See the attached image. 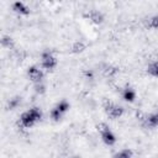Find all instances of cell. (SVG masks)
<instances>
[{"instance_id":"cell-1","label":"cell","mask_w":158,"mask_h":158,"mask_svg":"<svg viewBox=\"0 0 158 158\" xmlns=\"http://www.w3.org/2000/svg\"><path fill=\"white\" fill-rule=\"evenodd\" d=\"M41 118H42L41 110L38 107H31L21 114V116L19 118V125L22 128H31L38 121H41Z\"/></svg>"},{"instance_id":"cell-2","label":"cell","mask_w":158,"mask_h":158,"mask_svg":"<svg viewBox=\"0 0 158 158\" xmlns=\"http://www.w3.org/2000/svg\"><path fill=\"white\" fill-rule=\"evenodd\" d=\"M98 131H99V133L101 135V139L104 141L105 144H107V146H114V144L116 143V136L114 135V132L110 130V127H109L106 123H104V122L99 123V125H98Z\"/></svg>"},{"instance_id":"cell-3","label":"cell","mask_w":158,"mask_h":158,"mask_svg":"<svg viewBox=\"0 0 158 158\" xmlns=\"http://www.w3.org/2000/svg\"><path fill=\"white\" fill-rule=\"evenodd\" d=\"M68 110H69V102H68L67 100H60V101L57 102V104L53 106V109L51 110V112H49L51 118H52L53 121H59V120L63 117V115H64Z\"/></svg>"},{"instance_id":"cell-4","label":"cell","mask_w":158,"mask_h":158,"mask_svg":"<svg viewBox=\"0 0 158 158\" xmlns=\"http://www.w3.org/2000/svg\"><path fill=\"white\" fill-rule=\"evenodd\" d=\"M41 65L43 69L46 70H52L56 68L57 65V58L53 56L52 52L49 51H44L42 54H41Z\"/></svg>"},{"instance_id":"cell-5","label":"cell","mask_w":158,"mask_h":158,"mask_svg":"<svg viewBox=\"0 0 158 158\" xmlns=\"http://www.w3.org/2000/svg\"><path fill=\"white\" fill-rule=\"evenodd\" d=\"M104 109H105L107 116L111 117V118H118L123 114V109L120 105H117L112 101H106L105 105H104Z\"/></svg>"},{"instance_id":"cell-6","label":"cell","mask_w":158,"mask_h":158,"mask_svg":"<svg viewBox=\"0 0 158 158\" xmlns=\"http://www.w3.org/2000/svg\"><path fill=\"white\" fill-rule=\"evenodd\" d=\"M27 75H28L30 80L33 81V83H36V84H40L42 81V79H43V72H42V69H40L38 67H35V65L28 68Z\"/></svg>"},{"instance_id":"cell-7","label":"cell","mask_w":158,"mask_h":158,"mask_svg":"<svg viewBox=\"0 0 158 158\" xmlns=\"http://www.w3.org/2000/svg\"><path fill=\"white\" fill-rule=\"evenodd\" d=\"M141 120L143 121L144 127H147V128H156L157 123H158V115L156 112L154 114H149V115L143 116V118H141Z\"/></svg>"},{"instance_id":"cell-8","label":"cell","mask_w":158,"mask_h":158,"mask_svg":"<svg viewBox=\"0 0 158 158\" xmlns=\"http://www.w3.org/2000/svg\"><path fill=\"white\" fill-rule=\"evenodd\" d=\"M11 7L19 15H23L25 16V15H28L30 14V7L25 2H22V1H15Z\"/></svg>"},{"instance_id":"cell-9","label":"cell","mask_w":158,"mask_h":158,"mask_svg":"<svg viewBox=\"0 0 158 158\" xmlns=\"http://www.w3.org/2000/svg\"><path fill=\"white\" fill-rule=\"evenodd\" d=\"M122 98H123V100H126L128 102H132L136 99V91L131 86H126L122 90Z\"/></svg>"},{"instance_id":"cell-10","label":"cell","mask_w":158,"mask_h":158,"mask_svg":"<svg viewBox=\"0 0 158 158\" xmlns=\"http://www.w3.org/2000/svg\"><path fill=\"white\" fill-rule=\"evenodd\" d=\"M147 72L149 75H152L153 78H157L158 77V64L156 60H153L152 63L148 64V68H147Z\"/></svg>"},{"instance_id":"cell-11","label":"cell","mask_w":158,"mask_h":158,"mask_svg":"<svg viewBox=\"0 0 158 158\" xmlns=\"http://www.w3.org/2000/svg\"><path fill=\"white\" fill-rule=\"evenodd\" d=\"M132 156H133L132 151L128 149V148H125V149L118 151V152L114 156V158H132Z\"/></svg>"},{"instance_id":"cell-12","label":"cell","mask_w":158,"mask_h":158,"mask_svg":"<svg viewBox=\"0 0 158 158\" xmlns=\"http://www.w3.org/2000/svg\"><path fill=\"white\" fill-rule=\"evenodd\" d=\"M0 42H1V44H2L4 47H6V48H9V49H11V48L14 47V40H12L11 37H9V36H4V37L0 40Z\"/></svg>"},{"instance_id":"cell-13","label":"cell","mask_w":158,"mask_h":158,"mask_svg":"<svg viewBox=\"0 0 158 158\" xmlns=\"http://www.w3.org/2000/svg\"><path fill=\"white\" fill-rule=\"evenodd\" d=\"M89 17H90V20L94 21V22H100V21L102 20V16H101V14H100L99 11H91V12L89 14Z\"/></svg>"},{"instance_id":"cell-14","label":"cell","mask_w":158,"mask_h":158,"mask_svg":"<svg viewBox=\"0 0 158 158\" xmlns=\"http://www.w3.org/2000/svg\"><path fill=\"white\" fill-rule=\"evenodd\" d=\"M84 49H85V44H84L83 42H79V41L75 42V43L73 44V47H72V51H73V52H77V53H78V52H81V51H84Z\"/></svg>"},{"instance_id":"cell-15","label":"cell","mask_w":158,"mask_h":158,"mask_svg":"<svg viewBox=\"0 0 158 158\" xmlns=\"http://www.w3.org/2000/svg\"><path fill=\"white\" fill-rule=\"evenodd\" d=\"M104 72H105V74H106V75L111 77V75H114V74L116 73V69H115L114 67H111V65H106V67H105V69H104Z\"/></svg>"},{"instance_id":"cell-16","label":"cell","mask_w":158,"mask_h":158,"mask_svg":"<svg viewBox=\"0 0 158 158\" xmlns=\"http://www.w3.org/2000/svg\"><path fill=\"white\" fill-rule=\"evenodd\" d=\"M19 102H20L19 98H15V99H10V101H9V105H7V107H9V109H14V107H16V106L19 105Z\"/></svg>"},{"instance_id":"cell-17","label":"cell","mask_w":158,"mask_h":158,"mask_svg":"<svg viewBox=\"0 0 158 158\" xmlns=\"http://www.w3.org/2000/svg\"><path fill=\"white\" fill-rule=\"evenodd\" d=\"M73 158H78V157H73Z\"/></svg>"}]
</instances>
